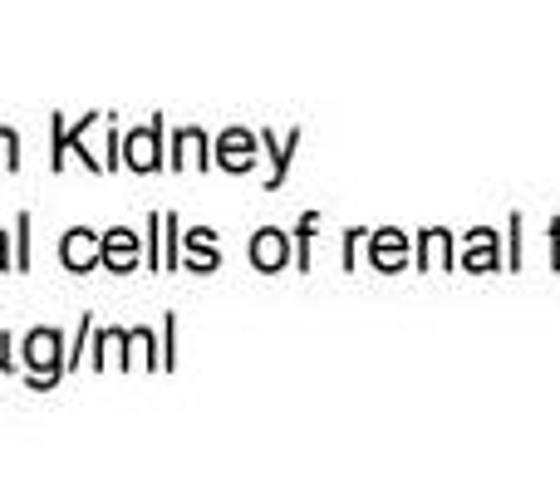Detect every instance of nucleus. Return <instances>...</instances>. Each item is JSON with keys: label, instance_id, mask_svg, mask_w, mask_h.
<instances>
[{"label": "nucleus", "instance_id": "f03ea898", "mask_svg": "<svg viewBox=\"0 0 560 491\" xmlns=\"http://www.w3.org/2000/svg\"><path fill=\"white\" fill-rule=\"evenodd\" d=\"M158 138H163V124H148V128H138V133H128L124 163L138 167V173H153L158 167Z\"/></svg>", "mask_w": 560, "mask_h": 491}, {"label": "nucleus", "instance_id": "f257e3e1", "mask_svg": "<svg viewBox=\"0 0 560 491\" xmlns=\"http://www.w3.org/2000/svg\"><path fill=\"white\" fill-rule=\"evenodd\" d=\"M65 339L55 335V329H35V335L25 339V369H30V384L35 388H49L59 374H65Z\"/></svg>", "mask_w": 560, "mask_h": 491}, {"label": "nucleus", "instance_id": "6e6552de", "mask_svg": "<svg viewBox=\"0 0 560 491\" xmlns=\"http://www.w3.org/2000/svg\"><path fill=\"white\" fill-rule=\"evenodd\" d=\"M202 148H207V138L197 133V128H187V133H177V153H183V157H177V163H207V157H202Z\"/></svg>", "mask_w": 560, "mask_h": 491}, {"label": "nucleus", "instance_id": "f8f14e48", "mask_svg": "<svg viewBox=\"0 0 560 491\" xmlns=\"http://www.w3.org/2000/svg\"><path fill=\"white\" fill-rule=\"evenodd\" d=\"M10 266V260H5V232H0V270H5Z\"/></svg>", "mask_w": 560, "mask_h": 491}, {"label": "nucleus", "instance_id": "0eeeda50", "mask_svg": "<svg viewBox=\"0 0 560 491\" xmlns=\"http://www.w3.org/2000/svg\"><path fill=\"white\" fill-rule=\"evenodd\" d=\"M187 246H192V266H197V270L217 266V246H212V232H192V236H187Z\"/></svg>", "mask_w": 560, "mask_h": 491}, {"label": "nucleus", "instance_id": "39448f33", "mask_svg": "<svg viewBox=\"0 0 560 491\" xmlns=\"http://www.w3.org/2000/svg\"><path fill=\"white\" fill-rule=\"evenodd\" d=\"M217 163L232 167V173H246V167L256 163V143L242 133V128H232V133L222 138V148H217Z\"/></svg>", "mask_w": 560, "mask_h": 491}, {"label": "nucleus", "instance_id": "9b49d317", "mask_svg": "<svg viewBox=\"0 0 560 491\" xmlns=\"http://www.w3.org/2000/svg\"><path fill=\"white\" fill-rule=\"evenodd\" d=\"M5 344H10V339L0 335V369H10V359H5Z\"/></svg>", "mask_w": 560, "mask_h": 491}, {"label": "nucleus", "instance_id": "7ed1b4c3", "mask_svg": "<svg viewBox=\"0 0 560 491\" xmlns=\"http://www.w3.org/2000/svg\"><path fill=\"white\" fill-rule=\"evenodd\" d=\"M98 250H104V242H94L89 226H74V232L65 236V246H59V260H65L69 270H94Z\"/></svg>", "mask_w": 560, "mask_h": 491}, {"label": "nucleus", "instance_id": "20e7f679", "mask_svg": "<svg viewBox=\"0 0 560 491\" xmlns=\"http://www.w3.org/2000/svg\"><path fill=\"white\" fill-rule=\"evenodd\" d=\"M98 260H104L108 270H133L138 266V236L128 232V226H114V232L104 236V250H98Z\"/></svg>", "mask_w": 560, "mask_h": 491}, {"label": "nucleus", "instance_id": "9d476101", "mask_svg": "<svg viewBox=\"0 0 560 491\" xmlns=\"http://www.w3.org/2000/svg\"><path fill=\"white\" fill-rule=\"evenodd\" d=\"M374 256H378V260H388V266H394V260H398V236H394V232H384V236H378Z\"/></svg>", "mask_w": 560, "mask_h": 491}, {"label": "nucleus", "instance_id": "1a4fd4ad", "mask_svg": "<svg viewBox=\"0 0 560 491\" xmlns=\"http://www.w3.org/2000/svg\"><path fill=\"white\" fill-rule=\"evenodd\" d=\"M0 167H20V138L0 128Z\"/></svg>", "mask_w": 560, "mask_h": 491}, {"label": "nucleus", "instance_id": "423d86ee", "mask_svg": "<svg viewBox=\"0 0 560 491\" xmlns=\"http://www.w3.org/2000/svg\"><path fill=\"white\" fill-rule=\"evenodd\" d=\"M252 260L261 270H280V266H285V236H280V232H261L252 242Z\"/></svg>", "mask_w": 560, "mask_h": 491}]
</instances>
